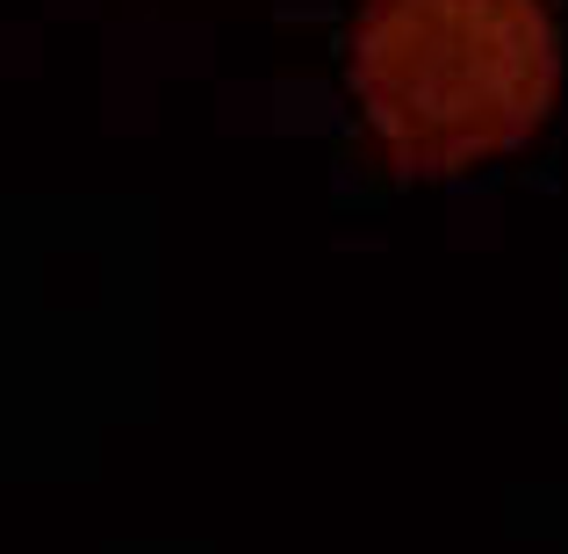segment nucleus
Segmentation results:
<instances>
[{
	"label": "nucleus",
	"instance_id": "obj_1",
	"mask_svg": "<svg viewBox=\"0 0 568 554\" xmlns=\"http://www.w3.org/2000/svg\"><path fill=\"white\" fill-rule=\"evenodd\" d=\"M561 37L540 0H361L353 94L410 181L468 173L547 123Z\"/></svg>",
	"mask_w": 568,
	"mask_h": 554
}]
</instances>
